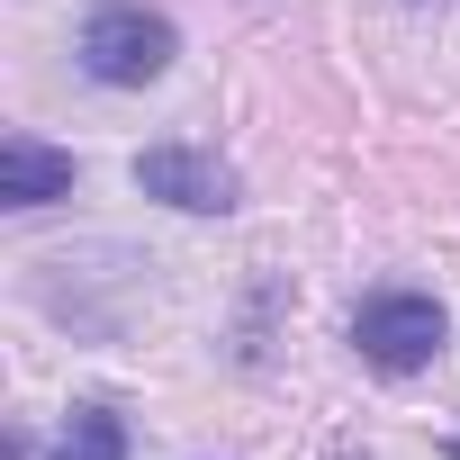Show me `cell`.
<instances>
[{"mask_svg":"<svg viewBox=\"0 0 460 460\" xmlns=\"http://www.w3.org/2000/svg\"><path fill=\"white\" fill-rule=\"evenodd\" d=\"M82 73L91 82H109V91H145V82H163L172 73V55H181V28L154 10V0H91V19H82Z\"/></svg>","mask_w":460,"mask_h":460,"instance_id":"1","label":"cell"},{"mask_svg":"<svg viewBox=\"0 0 460 460\" xmlns=\"http://www.w3.org/2000/svg\"><path fill=\"white\" fill-rule=\"evenodd\" d=\"M352 352H361L370 370H388V379H415V370H433V352H442V307H433L424 289H379V298H361V316H352Z\"/></svg>","mask_w":460,"mask_h":460,"instance_id":"2","label":"cell"},{"mask_svg":"<svg viewBox=\"0 0 460 460\" xmlns=\"http://www.w3.org/2000/svg\"><path fill=\"white\" fill-rule=\"evenodd\" d=\"M136 190L163 199V208H190V217H226V208L244 199L235 163L208 154V145H145L136 154Z\"/></svg>","mask_w":460,"mask_h":460,"instance_id":"3","label":"cell"},{"mask_svg":"<svg viewBox=\"0 0 460 460\" xmlns=\"http://www.w3.org/2000/svg\"><path fill=\"white\" fill-rule=\"evenodd\" d=\"M0 199H10V208L73 199V154H55V145H37V136H10V145H0Z\"/></svg>","mask_w":460,"mask_h":460,"instance_id":"4","label":"cell"},{"mask_svg":"<svg viewBox=\"0 0 460 460\" xmlns=\"http://www.w3.org/2000/svg\"><path fill=\"white\" fill-rule=\"evenodd\" d=\"M55 460H127V424H118L109 406H73V424H64Z\"/></svg>","mask_w":460,"mask_h":460,"instance_id":"5","label":"cell"},{"mask_svg":"<svg viewBox=\"0 0 460 460\" xmlns=\"http://www.w3.org/2000/svg\"><path fill=\"white\" fill-rule=\"evenodd\" d=\"M451 460H460V442H451Z\"/></svg>","mask_w":460,"mask_h":460,"instance_id":"6","label":"cell"}]
</instances>
